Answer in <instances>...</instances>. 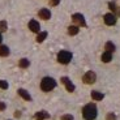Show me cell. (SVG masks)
<instances>
[{
	"label": "cell",
	"instance_id": "1",
	"mask_svg": "<svg viewBox=\"0 0 120 120\" xmlns=\"http://www.w3.org/2000/svg\"><path fill=\"white\" fill-rule=\"evenodd\" d=\"M97 107L94 103H87L84 108H82V116L85 120H94L97 117Z\"/></svg>",
	"mask_w": 120,
	"mask_h": 120
},
{
	"label": "cell",
	"instance_id": "2",
	"mask_svg": "<svg viewBox=\"0 0 120 120\" xmlns=\"http://www.w3.org/2000/svg\"><path fill=\"white\" fill-rule=\"evenodd\" d=\"M55 86H56V81L52 77H45L41 81V89L43 91H51Z\"/></svg>",
	"mask_w": 120,
	"mask_h": 120
},
{
	"label": "cell",
	"instance_id": "3",
	"mask_svg": "<svg viewBox=\"0 0 120 120\" xmlns=\"http://www.w3.org/2000/svg\"><path fill=\"white\" fill-rule=\"evenodd\" d=\"M57 60H59V63H61V64H68L69 61L72 60V54L69 51L63 50V51H60L59 54H57Z\"/></svg>",
	"mask_w": 120,
	"mask_h": 120
},
{
	"label": "cell",
	"instance_id": "4",
	"mask_svg": "<svg viewBox=\"0 0 120 120\" xmlns=\"http://www.w3.org/2000/svg\"><path fill=\"white\" fill-rule=\"evenodd\" d=\"M97 80V75L93 72V71H87L86 73L84 75V77H82V81L85 82V84H94Z\"/></svg>",
	"mask_w": 120,
	"mask_h": 120
},
{
	"label": "cell",
	"instance_id": "5",
	"mask_svg": "<svg viewBox=\"0 0 120 120\" xmlns=\"http://www.w3.org/2000/svg\"><path fill=\"white\" fill-rule=\"evenodd\" d=\"M72 21L75 22L76 25H80V26H86V21H85L84 16L81 15V13H75V15L72 16Z\"/></svg>",
	"mask_w": 120,
	"mask_h": 120
},
{
	"label": "cell",
	"instance_id": "6",
	"mask_svg": "<svg viewBox=\"0 0 120 120\" xmlns=\"http://www.w3.org/2000/svg\"><path fill=\"white\" fill-rule=\"evenodd\" d=\"M105 24L108 25V26H112V25L116 24V16L112 15V13H107V15H105Z\"/></svg>",
	"mask_w": 120,
	"mask_h": 120
},
{
	"label": "cell",
	"instance_id": "7",
	"mask_svg": "<svg viewBox=\"0 0 120 120\" xmlns=\"http://www.w3.org/2000/svg\"><path fill=\"white\" fill-rule=\"evenodd\" d=\"M61 82L65 85V87H67V90H68V91H71V93H72V91H75V85L72 84V81H71L68 77H61Z\"/></svg>",
	"mask_w": 120,
	"mask_h": 120
},
{
	"label": "cell",
	"instance_id": "8",
	"mask_svg": "<svg viewBox=\"0 0 120 120\" xmlns=\"http://www.w3.org/2000/svg\"><path fill=\"white\" fill-rule=\"evenodd\" d=\"M29 29L33 31V33H39V29H41V26H39V22L35 21V20H31V21L29 22Z\"/></svg>",
	"mask_w": 120,
	"mask_h": 120
},
{
	"label": "cell",
	"instance_id": "9",
	"mask_svg": "<svg viewBox=\"0 0 120 120\" xmlns=\"http://www.w3.org/2000/svg\"><path fill=\"white\" fill-rule=\"evenodd\" d=\"M38 15H39V17L43 18V20H50V17H51V12H50L47 8H42L38 12Z\"/></svg>",
	"mask_w": 120,
	"mask_h": 120
},
{
	"label": "cell",
	"instance_id": "10",
	"mask_svg": "<svg viewBox=\"0 0 120 120\" xmlns=\"http://www.w3.org/2000/svg\"><path fill=\"white\" fill-rule=\"evenodd\" d=\"M35 119L37 120H46V119H50V114L46 111H38L35 114Z\"/></svg>",
	"mask_w": 120,
	"mask_h": 120
},
{
	"label": "cell",
	"instance_id": "11",
	"mask_svg": "<svg viewBox=\"0 0 120 120\" xmlns=\"http://www.w3.org/2000/svg\"><path fill=\"white\" fill-rule=\"evenodd\" d=\"M18 94H20V97H22L25 101H31V95H30L25 89H18Z\"/></svg>",
	"mask_w": 120,
	"mask_h": 120
},
{
	"label": "cell",
	"instance_id": "12",
	"mask_svg": "<svg viewBox=\"0 0 120 120\" xmlns=\"http://www.w3.org/2000/svg\"><path fill=\"white\" fill-rule=\"evenodd\" d=\"M112 60V54L111 52H103V55H102V61L103 63H110Z\"/></svg>",
	"mask_w": 120,
	"mask_h": 120
},
{
	"label": "cell",
	"instance_id": "13",
	"mask_svg": "<svg viewBox=\"0 0 120 120\" xmlns=\"http://www.w3.org/2000/svg\"><path fill=\"white\" fill-rule=\"evenodd\" d=\"M91 98H93L94 101H102V99L105 98V94L99 93V91H91Z\"/></svg>",
	"mask_w": 120,
	"mask_h": 120
},
{
	"label": "cell",
	"instance_id": "14",
	"mask_svg": "<svg viewBox=\"0 0 120 120\" xmlns=\"http://www.w3.org/2000/svg\"><path fill=\"white\" fill-rule=\"evenodd\" d=\"M77 33H78V26L72 25V26L68 27V34H69V35H76Z\"/></svg>",
	"mask_w": 120,
	"mask_h": 120
},
{
	"label": "cell",
	"instance_id": "15",
	"mask_svg": "<svg viewBox=\"0 0 120 120\" xmlns=\"http://www.w3.org/2000/svg\"><path fill=\"white\" fill-rule=\"evenodd\" d=\"M9 55V48L7 46H0V56H8Z\"/></svg>",
	"mask_w": 120,
	"mask_h": 120
},
{
	"label": "cell",
	"instance_id": "16",
	"mask_svg": "<svg viewBox=\"0 0 120 120\" xmlns=\"http://www.w3.org/2000/svg\"><path fill=\"white\" fill-rule=\"evenodd\" d=\"M105 48H106V51H107V52H111V54H112V52L115 51V45L112 42H107V43H106V46H105Z\"/></svg>",
	"mask_w": 120,
	"mask_h": 120
},
{
	"label": "cell",
	"instance_id": "17",
	"mask_svg": "<svg viewBox=\"0 0 120 120\" xmlns=\"http://www.w3.org/2000/svg\"><path fill=\"white\" fill-rule=\"evenodd\" d=\"M46 38H47V31H42V33L38 34V37H37V41H38L39 43H42Z\"/></svg>",
	"mask_w": 120,
	"mask_h": 120
},
{
	"label": "cell",
	"instance_id": "18",
	"mask_svg": "<svg viewBox=\"0 0 120 120\" xmlns=\"http://www.w3.org/2000/svg\"><path fill=\"white\" fill-rule=\"evenodd\" d=\"M108 8L111 9L112 12H116V13H119V15H120V11H119V8L116 7V4H115L114 1H110V3H108Z\"/></svg>",
	"mask_w": 120,
	"mask_h": 120
},
{
	"label": "cell",
	"instance_id": "19",
	"mask_svg": "<svg viewBox=\"0 0 120 120\" xmlns=\"http://www.w3.org/2000/svg\"><path fill=\"white\" fill-rule=\"evenodd\" d=\"M29 65H30V61L27 59H21L20 60V67H21V68H27Z\"/></svg>",
	"mask_w": 120,
	"mask_h": 120
},
{
	"label": "cell",
	"instance_id": "20",
	"mask_svg": "<svg viewBox=\"0 0 120 120\" xmlns=\"http://www.w3.org/2000/svg\"><path fill=\"white\" fill-rule=\"evenodd\" d=\"M7 27H8V25H7L5 21H0V33H1V31H5Z\"/></svg>",
	"mask_w": 120,
	"mask_h": 120
},
{
	"label": "cell",
	"instance_id": "21",
	"mask_svg": "<svg viewBox=\"0 0 120 120\" xmlns=\"http://www.w3.org/2000/svg\"><path fill=\"white\" fill-rule=\"evenodd\" d=\"M0 87H1V89H8V82L7 81H4V80H0Z\"/></svg>",
	"mask_w": 120,
	"mask_h": 120
},
{
	"label": "cell",
	"instance_id": "22",
	"mask_svg": "<svg viewBox=\"0 0 120 120\" xmlns=\"http://www.w3.org/2000/svg\"><path fill=\"white\" fill-rule=\"evenodd\" d=\"M106 119L107 120H116V116H115V114H112V112H110V114L106 116Z\"/></svg>",
	"mask_w": 120,
	"mask_h": 120
},
{
	"label": "cell",
	"instance_id": "23",
	"mask_svg": "<svg viewBox=\"0 0 120 120\" xmlns=\"http://www.w3.org/2000/svg\"><path fill=\"white\" fill-rule=\"evenodd\" d=\"M61 120H73V116L72 115H63V116H61Z\"/></svg>",
	"mask_w": 120,
	"mask_h": 120
},
{
	"label": "cell",
	"instance_id": "24",
	"mask_svg": "<svg viewBox=\"0 0 120 120\" xmlns=\"http://www.w3.org/2000/svg\"><path fill=\"white\" fill-rule=\"evenodd\" d=\"M60 3V0H50V4L51 5H57Z\"/></svg>",
	"mask_w": 120,
	"mask_h": 120
},
{
	"label": "cell",
	"instance_id": "25",
	"mask_svg": "<svg viewBox=\"0 0 120 120\" xmlns=\"http://www.w3.org/2000/svg\"><path fill=\"white\" fill-rule=\"evenodd\" d=\"M3 110H5V103L0 102V111H3Z\"/></svg>",
	"mask_w": 120,
	"mask_h": 120
},
{
	"label": "cell",
	"instance_id": "26",
	"mask_svg": "<svg viewBox=\"0 0 120 120\" xmlns=\"http://www.w3.org/2000/svg\"><path fill=\"white\" fill-rule=\"evenodd\" d=\"M16 116H17V117H20V116H21V114H20V111H17V112H16Z\"/></svg>",
	"mask_w": 120,
	"mask_h": 120
},
{
	"label": "cell",
	"instance_id": "27",
	"mask_svg": "<svg viewBox=\"0 0 120 120\" xmlns=\"http://www.w3.org/2000/svg\"><path fill=\"white\" fill-rule=\"evenodd\" d=\"M1 41H3V37H1V33H0V43H1Z\"/></svg>",
	"mask_w": 120,
	"mask_h": 120
}]
</instances>
